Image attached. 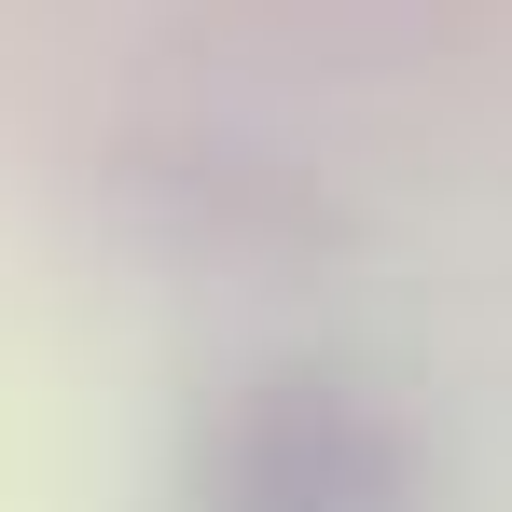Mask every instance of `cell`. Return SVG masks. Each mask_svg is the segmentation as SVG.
Returning <instances> with one entry per match:
<instances>
[{"label": "cell", "instance_id": "obj_1", "mask_svg": "<svg viewBox=\"0 0 512 512\" xmlns=\"http://www.w3.org/2000/svg\"><path fill=\"white\" fill-rule=\"evenodd\" d=\"M194 512H429V471L360 388L277 374L194 429Z\"/></svg>", "mask_w": 512, "mask_h": 512}]
</instances>
